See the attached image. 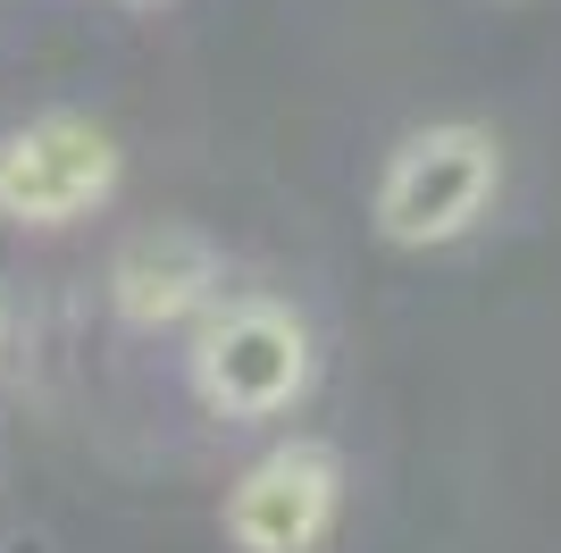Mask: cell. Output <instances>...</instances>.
Listing matches in <instances>:
<instances>
[{
	"label": "cell",
	"instance_id": "2",
	"mask_svg": "<svg viewBox=\"0 0 561 553\" xmlns=\"http://www.w3.org/2000/svg\"><path fill=\"white\" fill-rule=\"evenodd\" d=\"M185 369H193V394L218 419H277L310 386V327L277 294H243V302L218 294V311L193 327Z\"/></svg>",
	"mask_w": 561,
	"mask_h": 553
},
{
	"label": "cell",
	"instance_id": "5",
	"mask_svg": "<svg viewBox=\"0 0 561 553\" xmlns=\"http://www.w3.org/2000/svg\"><path fill=\"white\" fill-rule=\"evenodd\" d=\"M218 244L193 227H142L110 260V311L126 327H202L218 311Z\"/></svg>",
	"mask_w": 561,
	"mask_h": 553
},
{
	"label": "cell",
	"instance_id": "1",
	"mask_svg": "<svg viewBox=\"0 0 561 553\" xmlns=\"http://www.w3.org/2000/svg\"><path fill=\"white\" fill-rule=\"evenodd\" d=\"M494 193H503V143L469 117H445V126H420L386 151L377 193H369V227L394 252H445L469 227H486Z\"/></svg>",
	"mask_w": 561,
	"mask_h": 553
},
{
	"label": "cell",
	"instance_id": "3",
	"mask_svg": "<svg viewBox=\"0 0 561 553\" xmlns=\"http://www.w3.org/2000/svg\"><path fill=\"white\" fill-rule=\"evenodd\" d=\"M117 135L84 110H43L0 135V218L9 227H76L117 193Z\"/></svg>",
	"mask_w": 561,
	"mask_h": 553
},
{
	"label": "cell",
	"instance_id": "4",
	"mask_svg": "<svg viewBox=\"0 0 561 553\" xmlns=\"http://www.w3.org/2000/svg\"><path fill=\"white\" fill-rule=\"evenodd\" d=\"M344 511V461L335 444H277L260 453L227 495V545L234 553H319Z\"/></svg>",
	"mask_w": 561,
	"mask_h": 553
}]
</instances>
